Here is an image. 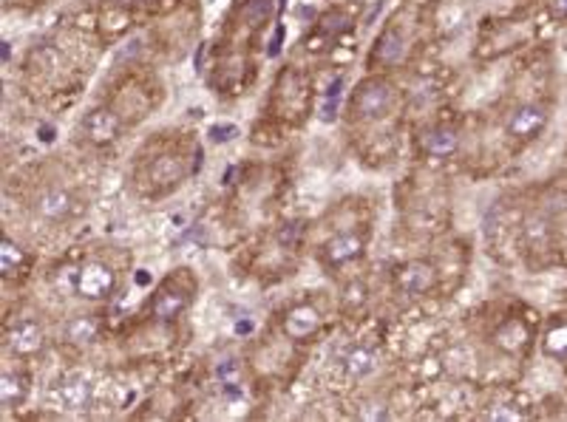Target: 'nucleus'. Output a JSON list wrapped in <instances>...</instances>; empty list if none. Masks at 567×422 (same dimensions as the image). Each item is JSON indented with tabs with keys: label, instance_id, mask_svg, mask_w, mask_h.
I'll list each match as a JSON object with an SVG mask.
<instances>
[{
	"label": "nucleus",
	"instance_id": "27",
	"mask_svg": "<svg viewBox=\"0 0 567 422\" xmlns=\"http://www.w3.org/2000/svg\"><path fill=\"white\" fill-rule=\"evenodd\" d=\"M559 3H562V6H567V0H559Z\"/></svg>",
	"mask_w": 567,
	"mask_h": 422
},
{
	"label": "nucleus",
	"instance_id": "12",
	"mask_svg": "<svg viewBox=\"0 0 567 422\" xmlns=\"http://www.w3.org/2000/svg\"><path fill=\"white\" fill-rule=\"evenodd\" d=\"M97 332H99V320H97L94 315H80V318L68 320V326H65V340L82 346V343H91V340L97 337Z\"/></svg>",
	"mask_w": 567,
	"mask_h": 422
},
{
	"label": "nucleus",
	"instance_id": "14",
	"mask_svg": "<svg viewBox=\"0 0 567 422\" xmlns=\"http://www.w3.org/2000/svg\"><path fill=\"white\" fill-rule=\"evenodd\" d=\"M40 215L45 218H63L65 212L71 210V196L65 190H48L40 196V205H37Z\"/></svg>",
	"mask_w": 567,
	"mask_h": 422
},
{
	"label": "nucleus",
	"instance_id": "25",
	"mask_svg": "<svg viewBox=\"0 0 567 422\" xmlns=\"http://www.w3.org/2000/svg\"><path fill=\"white\" fill-rule=\"evenodd\" d=\"M40 139H43V142H51V139H54V128H51V125H48V128H40Z\"/></svg>",
	"mask_w": 567,
	"mask_h": 422
},
{
	"label": "nucleus",
	"instance_id": "17",
	"mask_svg": "<svg viewBox=\"0 0 567 422\" xmlns=\"http://www.w3.org/2000/svg\"><path fill=\"white\" fill-rule=\"evenodd\" d=\"M23 261H26L23 249H20L11 238H6L3 247H0V269H3V275H6V278H14L17 269H23Z\"/></svg>",
	"mask_w": 567,
	"mask_h": 422
},
{
	"label": "nucleus",
	"instance_id": "13",
	"mask_svg": "<svg viewBox=\"0 0 567 422\" xmlns=\"http://www.w3.org/2000/svg\"><path fill=\"white\" fill-rule=\"evenodd\" d=\"M457 142L460 139H457L454 128H434V131L426 134V151L431 156H448V153H454Z\"/></svg>",
	"mask_w": 567,
	"mask_h": 422
},
{
	"label": "nucleus",
	"instance_id": "21",
	"mask_svg": "<svg viewBox=\"0 0 567 422\" xmlns=\"http://www.w3.org/2000/svg\"><path fill=\"white\" fill-rule=\"evenodd\" d=\"M500 340H502V346H508V349H517L519 340L525 343V329H522V323H508V326L500 332Z\"/></svg>",
	"mask_w": 567,
	"mask_h": 422
},
{
	"label": "nucleus",
	"instance_id": "6",
	"mask_svg": "<svg viewBox=\"0 0 567 422\" xmlns=\"http://www.w3.org/2000/svg\"><path fill=\"white\" fill-rule=\"evenodd\" d=\"M545 122H548V114H545L542 105H522V108L511 117L508 131H511L514 136H519V139H531V136H536V134L545 128Z\"/></svg>",
	"mask_w": 567,
	"mask_h": 422
},
{
	"label": "nucleus",
	"instance_id": "23",
	"mask_svg": "<svg viewBox=\"0 0 567 422\" xmlns=\"http://www.w3.org/2000/svg\"><path fill=\"white\" fill-rule=\"evenodd\" d=\"M301 232H303V227H301V224H298V221H295V224H286V227H284V229H281V235H279V238H281V244H284V247H292V244H298V238H301Z\"/></svg>",
	"mask_w": 567,
	"mask_h": 422
},
{
	"label": "nucleus",
	"instance_id": "4",
	"mask_svg": "<svg viewBox=\"0 0 567 422\" xmlns=\"http://www.w3.org/2000/svg\"><path fill=\"white\" fill-rule=\"evenodd\" d=\"M119 117L111 111V108H97V111H88L85 119H82V131L88 134V139H94L97 145H105V142H114L119 136Z\"/></svg>",
	"mask_w": 567,
	"mask_h": 422
},
{
	"label": "nucleus",
	"instance_id": "15",
	"mask_svg": "<svg viewBox=\"0 0 567 422\" xmlns=\"http://www.w3.org/2000/svg\"><path fill=\"white\" fill-rule=\"evenodd\" d=\"M400 54H403V37H400V31L389 28V31L377 40V45H374V60H380V63H394V60H400Z\"/></svg>",
	"mask_w": 567,
	"mask_h": 422
},
{
	"label": "nucleus",
	"instance_id": "18",
	"mask_svg": "<svg viewBox=\"0 0 567 422\" xmlns=\"http://www.w3.org/2000/svg\"><path fill=\"white\" fill-rule=\"evenodd\" d=\"M343 369H346L349 374H355V377H363V374H369V372L374 369V357H372L366 349H355V352L343 360Z\"/></svg>",
	"mask_w": 567,
	"mask_h": 422
},
{
	"label": "nucleus",
	"instance_id": "24",
	"mask_svg": "<svg viewBox=\"0 0 567 422\" xmlns=\"http://www.w3.org/2000/svg\"><path fill=\"white\" fill-rule=\"evenodd\" d=\"M281 40H284V26H279V28H276V40H273V43H270V48H267V54H270V57H276V54L281 51Z\"/></svg>",
	"mask_w": 567,
	"mask_h": 422
},
{
	"label": "nucleus",
	"instance_id": "16",
	"mask_svg": "<svg viewBox=\"0 0 567 422\" xmlns=\"http://www.w3.org/2000/svg\"><path fill=\"white\" fill-rule=\"evenodd\" d=\"M88 400H91V386L85 383V380H80V377H71L65 386H63V403L68 406V409H85L88 406Z\"/></svg>",
	"mask_w": 567,
	"mask_h": 422
},
{
	"label": "nucleus",
	"instance_id": "9",
	"mask_svg": "<svg viewBox=\"0 0 567 422\" xmlns=\"http://www.w3.org/2000/svg\"><path fill=\"white\" fill-rule=\"evenodd\" d=\"M320 326V312L312 309V306H295L286 318H284V332L295 340H303L309 337L315 329Z\"/></svg>",
	"mask_w": 567,
	"mask_h": 422
},
{
	"label": "nucleus",
	"instance_id": "26",
	"mask_svg": "<svg viewBox=\"0 0 567 422\" xmlns=\"http://www.w3.org/2000/svg\"><path fill=\"white\" fill-rule=\"evenodd\" d=\"M117 3H122V6H136V3H145V0H117Z\"/></svg>",
	"mask_w": 567,
	"mask_h": 422
},
{
	"label": "nucleus",
	"instance_id": "19",
	"mask_svg": "<svg viewBox=\"0 0 567 422\" xmlns=\"http://www.w3.org/2000/svg\"><path fill=\"white\" fill-rule=\"evenodd\" d=\"M77 283H80V269H77V266H63V269L54 275V286H57L60 295L77 292Z\"/></svg>",
	"mask_w": 567,
	"mask_h": 422
},
{
	"label": "nucleus",
	"instance_id": "8",
	"mask_svg": "<svg viewBox=\"0 0 567 422\" xmlns=\"http://www.w3.org/2000/svg\"><path fill=\"white\" fill-rule=\"evenodd\" d=\"M6 343H9V349L17 352V355H31V352H37V349L43 346V332H40L37 323L20 320V323H14V326L9 329Z\"/></svg>",
	"mask_w": 567,
	"mask_h": 422
},
{
	"label": "nucleus",
	"instance_id": "10",
	"mask_svg": "<svg viewBox=\"0 0 567 422\" xmlns=\"http://www.w3.org/2000/svg\"><path fill=\"white\" fill-rule=\"evenodd\" d=\"M28 394V374L23 372H3L0 377V403L3 409H14Z\"/></svg>",
	"mask_w": 567,
	"mask_h": 422
},
{
	"label": "nucleus",
	"instance_id": "1",
	"mask_svg": "<svg viewBox=\"0 0 567 422\" xmlns=\"http://www.w3.org/2000/svg\"><path fill=\"white\" fill-rule=\"evenodd\" d=\"M392 102H394V91H392V85L386 80H366L355 91L352 111H355L357 119L374 122V119L386 117V111L392 108Z\"/></svg>",
	"mask_w": 567,
	"mask_h": 422
},
{
	"label": "nucleus",
	"instance_id": "20",
	"mask_svg": "<svg viewBox=\"0 0 567 422\" xmlns=\"http://www.w3.org/2000/svg\"><path fill=\"white\" fill-rule=\"evenodd\" d=\"M270 9H273V0H250L247 3V9H244V17L250 20V23H264L267 20V14H270Z\"/></svg>",
	"mask_w": 567,
	"mask_h": 422
},
{
	"label": "nucleus",
	"instance_id": "11",
	"mask_svg": "<svg viewBox=\"0 0 567 422\" xmlns=\"http://www.w3.org/2000/svg\"><path fill=\"white\" fill-rule=\"evenodd\" d=\"M148 176H151V182H156V185L162 182L171 188L185 176V168L176 156H162V159H153V165L148 168Z\"/></svg>",
	"mask_w": 567,
	"mask_h": 422
},
{
	"label": "nucleus",
	"instance_id": "3",
	"mask_svg": "<svg viewBox=\"0 0 567 422\" xmlns=\"http://www.w3.org/2000/svg\"><path fill=\"white\" fill-rule=\"evenodd\" d=\"M114 289V272L102 264H85L80 266V283L77 292L88 301H102Z\"/></svg>",
	"mask_w": 567,
	"mask_h": 422
},
{
	"label": "nucleus",
	"instance_id": "22",
	"mask_svg": "<svg viewBox=\"0 0 567 422\" xmlns=\"http://www.w3.org/2000/svg\"><path fill=\"white\" fill-rule=\"evenodd\" d=\"M210 136H213V142H230L233 136H239V128L236 125H213Z\"/></svg>",
	"mask_w": 567,
	"mask_h": 422
},
{
	"label": "nucleus",
	"instance_id": "5",
	"mask_svg": "<svg viewBox=\"0 0 567 422\" xmlns=\"http://www.w3.org/2000/svg\"><path fill=\"white\" fill-rule=\"evenodd\" d=\"M360 252H363V238L357 235V232H340V235H335L332 241H326L323 244V252H320V258L326 261V264H349V261H355V258H360Z\"/></svg>",
	"mask_w": 567,
	"mask_h": 422
},
{
	"label": "nucleus",
	"instance_id": "7",
	"mask_svg": "<svg viewBox=\"0 0 567 422\" xmlns=\"http://www.w3.org/2000/svg\"><path fill=\"white\" fill-rule=\"evenodd\" d=\"M188 303H190V295H188L185 289H176L173 281H168V286L153 298L151 309H153V318H159V320H173L182 309H188Z\"/></svg>",
	"mask_w": 567,
	"mask_h": 422
},
{
	"label": "nucleus",
	"instance_id": "2",
	"mask_svg": "<svg viewBox=\"0 0 567 422\" xmlns=\"http://www.w3.org/2000/svg\"><path fill=\"white\" fill-rule=\"evenodd\" d=\"M434 281H437V272L426 261H409L394 269V283L403 295H423L434 286Z\"/></svg>",
	"mask_w": 567,
	"mask_h": 422
}]
</instances>
